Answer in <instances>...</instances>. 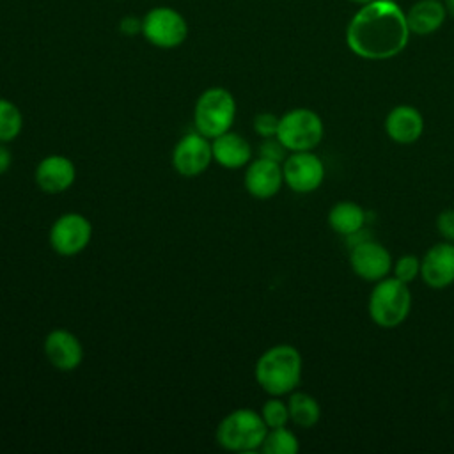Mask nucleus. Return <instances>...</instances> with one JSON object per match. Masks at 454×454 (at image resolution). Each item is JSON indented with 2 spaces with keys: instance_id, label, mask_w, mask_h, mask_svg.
I'll return each instance as SVG.
<instances>
[{
  "instance_id": "1",
  "label": "nucleus",
  "mask_w": 454,
  "mask_h": 454,
  "mask_svg": "<svg viewBox=\"0 0 454 454\" xmlns=\"http://www.w3.org/2000/svg\"><path fill=\"white\" fill-rule=\"evenodd\" d=\"M406 12L394 0H372L360 5L346 27V44L365 60H388L399 55L408 41Z\"/></svg>"
},
{
  "instance_id": "2",
  "label": "nucleus",
  "mask_w": 454,
  "mask_h": 454,
  "mask_svg": "<svg viewBox=\"0 0 454 454\" xmlns=\"http://www.w3.org/2000/svg\"><path fill=\"white\" fill-rule=\"evenodd\" d=\"M303 372L301 353L291 344H275L261 353L254 376L268 395H289L298 388Z\"/></svg>"
},
{
  "instance_id": "3",
  "label": "nucleus",
  "mask_w": 454,
  "mask_h": 454,
  "mask_svg": "<svg viewBox=\"0 0 454 454\" xmlns=\"http://www.w3.org/2000/svg\"><path fill=\"white\" fill-rule=\"evenodd\" d=\"M367 312L376 326L385 330L397 328L411 312L410 284L394 275L374 282L367 300Z\"/></svg>"
},
{
  "instance_id": "4",
  "label": "nucleus",
  "mask_w": 454,
  "mask_h": 454,
  "mask_svg": "<svg viewBox=\"0 0 454 454\" xmlns=\"http://www.w3.org/2000/svg\"><path fill=\"white\" fill-rule=\"evenodd\" d=\"M268 426L259 411L252 408H236L229 411L216 427V442L225 450L254 452L259 450Z\"/></svg>"
},
{
  "instance_id": "5",
  "label": "nucleus",
  "mask_w": 454,
  "mask_h": 454,
  "mask_svg": "<svg viewBox=\"0 0 454 454\" xmlns=\"http://www.w3.org/2000/svg\"><path fill=\"white\" fill-rule=\"evenodd\" d=\"M236 99L225 87L215 85L200 92L193 106V124L199 133L215 138L229 131L236 119Z\"/></svg>"
},
{
  "instance_id": "6",
  "label": "nucleus",
  "mask_w": 454,
  "mask_h": 454,
  "mask_svg": "<svg viewBox=\"0 0 454 454\" xmlns=\"http://www.w3.org/2000/svg\"><path fill=\"white\" fill-rule=\"evenodd\" d=\"M325 137V124L321 115L305 106H296L280 115L277 138L289 153L314 151Z\"/></svg>"
},
{
  "instance_id": "7",
  "label": "nucleus",
  "mask_w": 454,
  "mask_h": 454,
  "mask_svg": "<svg viewBox=\"0 0 454 454\" xmlns=\"http://www.w3.org/2000/svg\"><path fill=\"white\" fill-rule=\"evenodd\" d=\"M190 34L186 18L170 5H156L142 16V37L154 48L174 50Z\"/></svg>"
},
{
  "instance_id": "8",
  "label": "nucleus",
  "mask_w": 454,
  "mask_h": 454,
  "mask_svg": "<svg viewBox=\"0 0 454 454\" xmlns=\"http://www.w3.org/2000/svg\"><path fill=\"white\" fill-rule=\"evenodd\" d=\"M92 238V223L82 213H64L50 227V245L53 252L64 257L78 255L87 248Z\"/></svg>"
},
{
  "instance_id": "9",
  "label": "nucleus",
  "mask_w": 454,
  "mask_h": 454,
  "mask_svg": "<svg viewBox=\"0 0 454 454\" xmlns=\"http://www.w3.org/2000/svg\"><path fill=\"white\" fill-rule=\"evenodd\" d=\"M284 184L296 193L316 192L326 176L323 160L314 151L289 153L282 161Z\"/></svg>"
},
{
  "instance_id": "10",
  "label": "nucleus",
  "mask_w": 454,
  "mask_h": 454,
  "mask_svg": "<svg viewBox=\"0 0 454 454\" xmlns=\"http://www.w3.org/2000/svg\"><path fill=\"white\" fill-rule=\"evenodd\" d=\"M392 254L385 245L365 238L349 247V266L353 273L365 282H378L392 273Z\"/></svg>"
},
{
  "instance_id": "11",
  "label": "nucleus",
  "mask_w": 454,
  "mask_h": 454,
  "mask_svg": "<svg viewBox=\"0 0 454 454\" xmlns=\"http://www.w3.org/2000/svg\"><path fill=\"white\" fill-rule=\"evenodd\" d=\"M213 161L211 138L197 129L183 135L172 149V167L184 177H197L204 174Z\"/></svg>"
},
{
  "instance_id": "12",
  "label": "nucleus",
  "mask_w": 454,
  "mask_h": 454,
  "mask_svg": "<svg viewBox=\"0 0 454 454\" xmlns=\"http://www.w3.org/2000/svg\"><path fill=\"white\" fill-rule=\"evenodd\" d=\"M420 278L431 289H447L454 284V243L438 241L424 252Z\"/></svg>"
},
{
  "instance_id": "13",
  "label": "nucleus",
  "mask_w": 454,
  "mask_h": 454,
  "mask_svg": "<svg viewBox=\"0 0 454 454\" xmlns=\"http://www.w3.org/2000/svg\"><path fill=\"white\" fill-rule=\"evenodd\" d=\"M243 184L245 190L259 200L275 197L284 186L282 163L257 156L247 165L243 174Z\"/></svg>"
},
{
  "instance_id": "14",
  "label": "nucleus",
  "mask_w": 454,
  "mask_h": 454,
  "mask_svg": "<svg viewBox=\"0 0 454 454\" xmlns=\"http://www.w3.org/2000/svg\"><path fill=\"white\" fill-rule=\"evenodd\" d=\"M46 360L59 371H74L83 360V346L80 339L64 328H55L44 337L43 344Z\"/></svg>"
},
{
  "instance_id": "15",
  "label": "nucleus",
  "mask_w": 454,
  "mask_h": 454,
  "mask_svg": "<svg viewBox=\"0 0 454 454\" xmlns=\"http://www.w3.org/2000/svg\"><path fill=\"white\" fill-rule=\"evenodd\" d=\"M383 126L387 137L392 142L399 145H410L422 137L426 122L419 108L411 105H397L388 110Z\"/></svg>"
},
{
  "instance_id": "16",
  "label": "nucleus",
  "mask_w": 454,
  "mask_h": 454,
  "mask_svg": "<svg viewBox=\"0 0 454 454\" xmlns=\"http://www.w3.org/2000/svg\"><path fill=\"white\" fill-rule=\"evenodd\" d=\"M34 177L43 192L62 193L73 186L76 179V167L64 154H48L37 163Z\"/></svg>"
},
{
  "instance_id": "17",
  "label": "nucleus",
  "mask_w": 454,
  "mask_h": 454,
  "mask_svg": "<svg viewBox=\"0 0 454 454\" xmlns=\"http://www.w3.org/2000/svg\"><path fill=\"white\" fill-rule=\"evenodd\" d=\"M211 149L213 161L223 168H243L252 161V145L232 129L211 138Z\"/></svg>"
},
{
  "instance_id": "18",
  "label": "nucleus",
  "mask_w": 454,
  "mask_h": 454,
  "mask_svg": "<svg viewBox=\"0 0 454 454\" xmlns=\"http://www.w3.org/2000/svg\"><path fill=\"white\" fill-rule=\"evenodd\" d=\"M406 12V23L413 35H431L447 20L443 0H419Z\"/></svg>"
},
{
  "instance_id": "19",
  "label": "nucleus",
  "mask_w": 454,
  "mask_h": 454,
  "mask_svg": "<svg viewBox=\"0 0 454 454\" xmlns=\"http://www.w3.org/2000/svg\"><path fill=\"white\" fill-rule=\"evenodd\" d=\"M326 220L333 232L349 238L365 227L367 211L353 200H339L330 207Z\"/></svg>"
},
{
  "instance_id": "20",
  "label": "nucleus",
  "mask_w": 454,
  "mask_h": 454,
  "mask_svg": "<svg viewBox=\"0 0 454 454\" xmlns=\"http://www.w3.org/2000/svg\"><path fill=\"white\" fill-rule=\"evenodd\" d=\"M287 408L289 420L301 429L314 427L321 419V406L317 399L309 392L293 390L287 397Z\"/></svg>"
},
{
  "instance_id": "21",
  "label": "nucleus",
  "mask_w": 454,
  "mask_h": 454,
  "mask_svg": "<svg viewBox=\"0 0 454 454\" xmlns=\"http://www.w3.org/2000/svg\"><path fill=\"white\" fill-rule=\"evenodd\" d=\"M261 450L264 454H296L300 450V442L287 426L273 427L268 429Z\"/></svg>"
},
{
  "instance_id": "22",
  "label": "nucleus",
  "mask_w": 454,
  "mask_h": 454,
  "mask_svg": "<svg viewBox=\"0 0 454 454\" xmlns=\"http://www.w3.org/2000/svg\"><path fill=\"white\" fill-rule=\"evenodd\" d=\"M23 129V114L9 99L0 98V142L14 140Z\"/></svg>"
},
{
  "instance_id": "23",
  "label": "nucleus",
  "mask_w": 454,
  "mask_h": 454,
  "mask_svg": "<svg viewBox=\"0 0 454 454\" xmlns=\"http://www.w3.org/2000/svg\"><path fill=\"white\" fill-rule=\"evenodd\" d=\"M259 413H261L264 424L268 426V429L282 427V426H287L291 422L289 420L287 401L280 399V395H270V399H266L262 403Z\"/></svg>"
},
{
  "instance_id": "24",
  "label": "nucleus",
  "mask_w": 454,
  "mask_h": 454,
  "mask_svg": "<svg viewBox=\"0 0 454 454\" xmlns=\"http://www.w3.org/2000/svg\"><path fill=\"white\" fill-rule=\"evenodd\" d=\"M392 275L406 284H411L417 277H420V257L415 254H403L394 261Z\"/></svg>"
},
{
  "instance_id": "25",
  "label": "nucleus",
  "mask_w": 454,
  "mask_h": 454,
  "mask_svg": "<svg viewBox=\"0 0 454 454\" xmlns=\"http://www.w3.org/2000/svg\"><path fill=\"white\" fill-rule=\"evenodd\" d=\"M287 154H289V151L286 149V145L277 137L262 138V142L259 144V156L261 158L282 163L287 158Z\"/></svg>"
},
{
  "instance_id": "26",
  "label": "nucleus",
  "mask_w": 454,
  "mask_h": 454,
  "mask_svg": "<svg viewBox=\"0 0 454 454\" xmlns=\"http://www.w3.org/2000/svg\"><path fill=\"white\" fill-rule=\"evenodd\" d=\"M278 121H280V117H277L273 112H261V114H257V115L254 117V131H255L261 138L277 137Z\"/></svg>"
},
{
  "instance_id": "27",
  "label": "nucleus",
  "mask_w": 454,
  "mask_h": 454,
  "mask_svg": "<svg viewBox=\"0 0 454 454\" xmlns=\"http://www.w3.org/2000/svg\"><path fill=\"white\" fill-rule=\"evenodd\" d=\"M436 231L443 241L454 243V207H447L438 213Z\"/></svg>"
},
{
  "instance_id": "28",
  "label": "nucleus",
  "mask_w": 454,
  "mask_h": 454,
  "mask_svg": "<svg viewBox=\"0 0 454 454\" xmlns=\"http://www.w3.org/2000/svg\"><path fill=\"white\" fill-rule=\"evenodd\" d=\"M119 30H121V34H124L128 37H131L135 34H142V18H137V16H131V14L121 18Z\"/></svg>"
},
{
  "instance_id": "29",
  "label": "nucleus",
  "mask_w": 454,
  "mask_h": 454,
  "mask_svg": "<svg viewBox=\"0 0 454 454\" xmlns=\"http://www.w3.org/2000/svg\"><path fill=\"white\" fill-rule=\"evenodd\" d=\"M11 163H12V154L9 147L0 142V176L11 168Z\"/></svg>"
},
{
  "instance_id": "30",
  "label": "nucleus",
  "mask_w": 454,
  "mask_h": 454,
  "mask_svg": "<svg viewBox=\"0 0 454 454\" xmlns=\"http://www.w3.org/2000/svg\"><path fill=\"white\" fill-rule=\"evenodd\" d=\"M443 5H445V11H447V16L454 18V0H443Z\"/></svg>"
},
{
  "instance_id": "31",
  "label": "nucleus",
  "mask_w": 454,
  "mask_h": 454,
  "mask_svg": "<svg viewBox=\"0 0 454 454\" xmlns=\"http://www.w3.org/2000/svg\"><path fill=\"white\" fill-rule=\"evenodd\" d=\"M349 2L358 4V5H364V4H369V2H372V0H349Z\"/></svg>"
}]
</instances>
